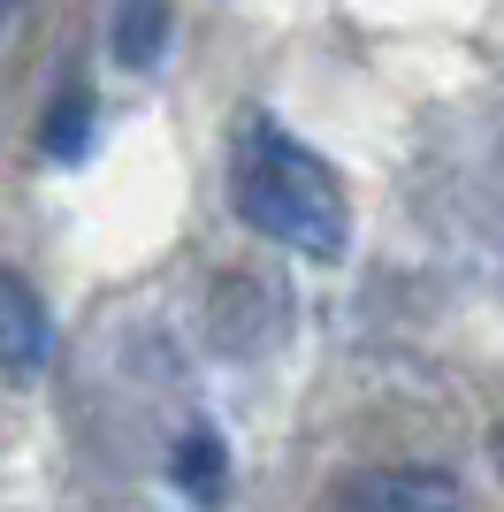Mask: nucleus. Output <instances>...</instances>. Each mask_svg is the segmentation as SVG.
<instances>
[{
  "instance_id": "nucleus-5",
  "label": "nucleus",
  "mask_w": 504,
  "mask_h": 512,
  "mask_svg": "<svg viewBox=\"0 0 504 512\" xmlns=\"http://www.w3.org/2000/svg\"><path fill=\"white\" fill-rule=\"evenodd\" d=\"M107 46H115L123 69H153L168 46V0H123L115 23H107Z\"/></svg>"
},
{
  "instance_id": "nucleus-6",
  "label": "nucleus",
  "mask_w": 504,
  "mask_h": 512,
  "mask_svg": "<svg viewBox=\"0 0 504 512\" xmlns=\"http://www.w3.org/2000/svg\"><path fill=\"white\" fill-rule=\"evenodd\" d=\"M39 146L54 153V161H77V153L92 146V100H84V92H69L62 107H46V130H39Z\"/></svg>"
},
{
  "instance_id": "nucleus-7",
  "label": "nucleus",
  "mask_w": 504,
  "mask_h": 512,
  "mask_svg": "<svg viewBox=\"0 0 504 512\" xmlns=\"http://www.w3.org/2000/svg\"><path fill=\"white\" fill-rule=\"evenodd\" d=\"M489 459H497V474H504V421H497V436H489Z\"/></svg>"
},
{
  "instance_id": "nucleus-8",
  "label": "nucleus",
  "mask_w": 504,
  "mask_h": 512,
  "mask_svg": "<svg viewBox=\"0 0 504 512\" xmlns=\"http://www.w3.org/2000/svg\"><path fill=\"white\" fill-rule=\"evenodd\" d=\"M16 8H23V0H0V39H8V23H16Z\"/></svg>"
},
{
  "instance_id": "nucleus-4",
  "label": "nucleus",
  "mask_w": 504,
  "mask_h": 512,
  "mask_svg": "<svg viewBox=\"0 0 504 512\" xmlns=\"http://www.w3.org/2000/svg\"><path fill=\"white\" fill-rule=\"evenodd\" d=\"M168 482H176L191 505L214 512L222 497H230V451H222V436H214V428H191L184 444L168 451Z\"/></svg>"
},
{
  "instance_id": "nucleus-1",
  "label": "nucleus",
  "mask_w": 504,
  "mask_h": 512,
  "mask_svg": "<svg viewBox=\"0 0 504 512\" xmlns=\"http://www.w3.org/2000/svg\"><path fill=\"white\" fill-rule=\"evenodd\" d=\"M230 207L268 245L314 260V268H336L344 245H352V207H344L336 169L314 146H298L283 123H268V115L237 123V138H230Z\"/></svg>"
},
{
  "instance_id": "nucleus-3",
  "label": "nucleus",
  "mask_w": 504,
  "mask_h": 512,
  "mask_svg": "<svg viewBox=\"0 0 504 512\" xmlns=\"http://www.w3.org/2000/svg\"><path fill=\"white\" fill-rule=\"evenodd\" d=\"M46 352H54V321L46 306L23 291L8 268H0V375H16V383H39Z\"/></svg>"
},
{
  "instance_id": "nucleus-2",
  "label": "nucleus",
  "mask_w": 504,
  "mask_h": 512,
  "mask_svg": "<svg viewBox=\"0 0 504 512\" xmlns=\"http://www.w3.org/2000/svg\"><path fill=\"white\" fill-rule=\"evenodd\" d=\"M321 512H466V490L436 467H367L344 474Z\"/></svg>"
}]
</instances>
